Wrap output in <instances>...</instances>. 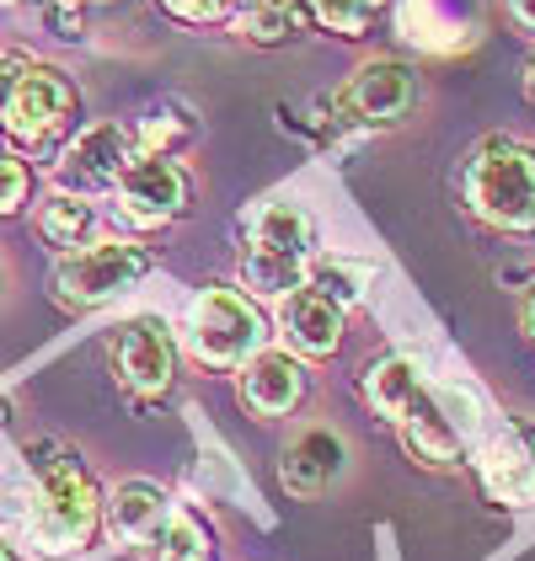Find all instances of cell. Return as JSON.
Returning <instances> with one entry per match:
<instances>
[{"instance_id":"cell-22","label":"cell","mask_w":535,"mask_h":561,"mask_svg":"<svg viewBox=\"0 0 535 561\" xmlns=\"http://www.w3.org/2000/svg\"><path fill=\"white\" fill-rule=\"evenodd\" d=\"M306 11H311L327 33L358 38V33L369 27V16H375V0H306Z\"/></svg>"},{"instance_id":"cell-16","label":"cell","mask_w":535,"mask_h":561,"mask_svg":"<svg viewBox=\"0 0 535 561\" xmlns=\"http://www.w3.org/2000/svg\"><path fill=\"white\" fill-rule=\"evenodd\" d=\"M167 518H172V508H167V492L156 481H124L107 503V529L118 546H156Z\"/></svg>"},{"instance_id":"cell-5","label":"cell","mask_w":535,"mask_h":561,"mask_svg":"<svg viewBox=\"0 0 535 561\" xmlns=\"http://www.w3.org/2000/svg\"><path fill=\"white\" fill-rule=\"evenodd\" d=\"M76 107H81V96L54 65H22V76L11 81L5 102H0V134L16 139V150L44 156L76 124Z\"/></svg>"},{"instance_id":"cell-23","label":"cell","mask_w":535,"mask_h":561,"mask_svg":"<svg viewBox=\"0 0 535 561\" xmlns=\"http://www.w3.org/2000/svg\"><path fill=\"white\" fill-rule=\"evenodd\" d=\"M27 193H33V172H27V161H22L16 150H5V145H0V215H16V209L27 204Z\"/></svg>"},{"instance_id":"cell-19","label":"cell","mask_w":535,"mask_h":561,"mask_svg":"<svg viewBox=\"0 0 535 561\" xmlns=\"http://www.w3.org/2000/svg\"><path fill=\"white\" fill-rule=\"evenodd\" d=\"M91 230H96V209L87 198H70V193H54L44 209H38V236L65 257V252H81L91 247Z\"/></svg>"},{"instance_id":"cell-9","label":"cell","mask_w":535,"mask_h":561,"mask_svg":"<svg viewBox=\"0 0 535 561\" xmlns=\"http://www.w3.org/2000/svg\"><path fill=\"white\" fill-rule=\"evenodd\" d=\"M118 219L134 230H161L187 209V172L172 156H134L118 176Z\"/></svg>"},{"instance_id":"cell-27","label":"cell","mask_w":535,"mask_h":561,"mask_svg":"<svg viewBox=\"0 0 535 561\" xmlns=\"http://www.w3.org/2000/svg\"><path fill=\"white\" fill-rule=\"evenodd\" d=\"M509 11H514V22H520L525 33H535V0H509Z\"/></svg>"},{"instance_id":"cell-14","label":"cell","mask_w":535,"mask_h":561,"mask_svg":"<svg viewBox=\"0 0 535 561\" xmlns=\"http://www.w3.org/2000/svg\"><path fill=\"white\" fill-rule=\"evenodd\" d=\"M338 471H343V438L327 428L300 433L284 449V460H278V476H284V492L289 497H321Z\"/></svg>"},{"instance_id":"cell-20","label":"cell","mask_w":535,"mask_h":561,"mask_svg":"<svg viewBox=\"0 0 535 561\" xmlns=\"http://www.w3.org/2000/svg\"><path fill=\"white\" fill-rule=\"evenodd\" d=\"M369 278H375V273H369L364 262L321 257V262H311V273H306V289H316L321 300H332L338 310H343V305H358V300H364Z\"/></svg>"},{"instance_id":"cell-15","label":"cell","mask_w":535,"mask_h":561,"mask_svg":"<svg viewBox=\"0 0 535 561\" xmlns=\"http://www.w3.org/2000/svg\"><path fill=\"white\" fill-rule=\"evenodd\" d=\"M397 433H401V444H407V455H412L418 466H434V471H449V466L466 455V438L455 433V423L445 417V407L434 401V390L418 396V407L397 423Z\"/></svg>"},{"instance_id":"cell-31","label":"cell","mask_w":535,"mask_h":561,"mask_svg":"<svg viewBox=\"0 0 535 561\" xmlns=\"http://www.w3.org/2000/svg\"><path fill=\"white\" fill-rule=\"evenodd\" d=\"M0 561H11V551H5V546H0Z\"/></svg>"},{"instance_id":"cell-8","label":"cell","mask_w":535,"mask_h":561,"mask_svg":"<svg viewBox=\"0 0 535 561\" xmlns=\"http://www.w3.org/2000/svg\"><path fill=\"white\" fill-rule=\"evenodd\" d=\"M107 364H113L118 386L129 390V401H156L161 390L172 386L178 343H172L161 316H134L107 337Z\"/></svg>"},{"instance_id":"cell-4","label":"cell","mask_w":535,"mask_h":561,"mask_svg":"<svg viewBox=\"0 0 535 561\" xmlns=\"http://www.w3.org/2000/svg\"><path fill=\"white\" fill-rule=\"evenodd\" d=\"M263 332L268 327L258 305L241 289H225V284L198 289V300L187 305V321H182L187 353L209 369H230V364H247L252 353H263Z\"/></svg>"},{"instance_id":"cell-26","label":"cell","mask_w":535,"mask_h":561,"mask_svg":"<svg viewBox=\"0 0 535 561\" xmlns=\"http://www.w3.org/2000/svg\"><path fill=\"white\" fill-rule=\"evenodd\" d=\"M520 321H525V337L535 343V278H531V289H525V300H520Z\"/></svg>"},{"instance_id":"cell-10","label":"cell","mask_w":535,"mask_h":561,"mask_svg":"<svg viewBox=\"0 0 535 561\" xmlns=\"http://www.w3.org/2000/svg\"><path fill=\"white\" fill-rule=\"evenodd\" d=\"M129 129L124 124H91L87 134L70 139V150L54 161V182L70 198H96L107 187H118V176L129 167Z\"/></svg>"},{"instance_id":"cell-6","label":"cell","mask_w":535,"mask_h":561,"mask_svg":"<svg viewBox=\"0 0 535 561\" xmlns=\"http://www.w3.org/2000/svg\"><path fill=\"white\" fill-rule=\"evenodd\" d=\"M150 273V252L129 241H91L81 252H65L48 273V295L70 310H96V305L118 300Z\"/></svg>"},{"instance_id":"cell-21","label":"cell","mask_w":535,"mask_h":561,"mask_svg":"<svg viewBox=\"0 0 535 561\" xmlns=\"http://www.w3.org/2000/svg\"><path fill=\"white\" fill-rule=\"evenodd\" d=\"M156 561H215V540L193 514H172L156 540Z\"/></svg>"},{"instance_id":"cell-24","label":"cell","mask_w":535,"mask_h":561,"mask_svg":"<svg viewBox=\"0 0 535 561\" xmlns=\"http://www.w3.org/2000/svg\"><path fill=\"white\" fill-rule=\"evenodd\" d=\"M44 27L54 38H81V33H87L81 5H76V0H44Z\"/></svg>"},{"instance_id":"cell-13","label":"cell","mask_w":535,"mask_h":561,"mask_svg":"<svg viewBox=\"0 0 535 561\" xmlns=\"http://www.w3.org/2000/svg\"><path fill=\"white\" fill-rule=\"evenodd\" d=\"M278 332H284L289 353H300V358H327V353H338V343H343V310L300 284L295 295L278 300Z\"/></svg>"},{"instance_id":"cell-1","label":"cell","mask_w":535,"mask_h":561,"mask_svg":"<svg viewBox=\"0 0 535 561\" xmlns=\"http://www.w3.org/2000/svg\"><path fill=\"white\" fill-rule=\"evenodd\" d=\"M22 481L27 486L16 497V518L44 557H76L81 546H91V535L102 524V492L70 444H59V438L27 444Z\"/></svg>"},{"instance_id":"cell-28","label":"cell","mask_w":535,"mask_h":561,"mask_svg":"<svg viewBox=\"0 0 535 561\" xmlns=\"http://www.w3.org/2000/svg\"><path fill=\"white\" fill-rule=\"evenodd\" d=\"M16 76H22V59H0V102H5V91H11Z\"/></svg>"},{"instance_id":"cell-11","label":"cell","mask_w":535,"mask_h":561,"mask_svg":"<svg viewBox=\"0 0 535 561\" xmlns=\"http://www.w3.org/2000/svg\"><path fill=\"white\" fill-rule=\"evenodd\" d=\"M482 486L488 497L509 508H531L535 503V423H509V428L482 449Z\"/></svg>"},{"instance_id":"cell-17","label":"cell","mask_w":535,"mask_h":561,"mask_svg":"<svg viewBox=\"0 0 535 561\" xmlns=\"http://www.w3.org/2000/svg\"><path fill=\"white\" fill-rule=\"evenodd\" d=\"M423 390H429L423 386V369H418V358H407V353H386V358L364 375V401H369L375 417H386L391 428L418 407Z\"/></svg>"},{"instance_id":"cell-12","label":"cell","mask_w":535,"mask_h":561,"mask_svg":"<svg viewBox=\"0 0 535 561\" xmlns=\"http://www.w3.org/2000/svg\"><path fill=\"white\" fill-rule=\"evenodd\" d=\"M236 390H241V407L252 417H284L306 401V369H300V358L263 347L241 364V386Z\"/></svg>"},{"instance_id":"cell-29","label":"cell","mask_w":535,"mask_h":561,"mask_svg":"<svg viewBox=\"0 0 535 561\" xmlns=\"http://www.w3.org/2000/svg\"><path fill=\"white\" fill-rule=\"evenodd\" d=\"M5 417H11V396H5V386H0V428H5Z\"/></svg>"},{"instance_id":"cell-3","label":"cell","mask_w":535,"mask_h":561,"mask_svg":"<svg viewBox=\"0 0 535 561\" xmlns=\"http://www.w3.org/2000/svg\"><path fill=\"white\" fill-rule=\"evenodd\" d=\"M311 247L316 225L300 204H268L258 225H252V247L241 257V284L268 295V300L295 295L311 273Z\"/></svg>"},{"instance_id":"cell-25","label":"cell","mask_w":535,"mask_h":561,"mask_svg":"<svg viewBox=\"0 0 535 561\" xmlns=\"http://www.w3.org/2000/svg\"><path fill=\"white\" fill-rule=\"evenodd\" d=\"M172 16H182V22H220V16H230V5L236 0H161Z\"/></svg>"},{"instance_id":"cell-18","label":"cell","mask_w":535,"mask_h":561,"mask_svg":"<svg viewBox=\"0 0 535 561\" xmlns=\"http://www.w3.org/2000/svg\"><path fill=\"white\" fill-rule=\"evenodd\" d=\"M306 22H311V11L300 0H252L241 11V38L258 48H284L306 33Z\"/></svg>"},{"instance_id":"cell-7","label":"cell","mask_w":535,"mask_h":561,"mask_svg":"<svg viewBox=\"0 0 535 561\" xmlns=\"http://www.w3.org/2000/svg\"><path fill=\"white\" fill-rule=\"evenodd\" d=\"M412 102H418V76L401 59H369L327 107H332V124L343 129H391L412 113Z\"/></svg>"},{"instance_id":"cell-30","label":"cell","mask_w":535,"mask_h":561,"mask_svg":"<svg viewBox=\"0 0 535 561\" xmlns=\"http://www.w3.org/2000/svg\"><path fill=\"white\" fill-rule=\"evenodd\" d=\"M525 91L535 96V54H531V65H525Z\"/></svg>"},{"instance_id":"cell-32","label":"cell","mask_w":535,"mask_h":561,"mask_svg":"<svg viewBox=\"0 0 535 561\" xmlns=\"http://www.w3.org/2000/svg\"><path fill=\"white\" fill-rule=\"evenodd\" d=\"M5 5H11V0H0V11H5Z\"/></svg>"},{"instance_id":"cell-2","label":"cell","mask_w":535,"mask_h":561,"mask_svg":"<svg viewBox=\"0 0 535 561\" xmlns=\"http://www.w3.org/2000/svg\"><path fill=\"white\" fill-rule=\"evenodd\" d=\"M460 198L492 230L535 236V145L488 134L460 167Z\"/></svg>"}]
</instances>
